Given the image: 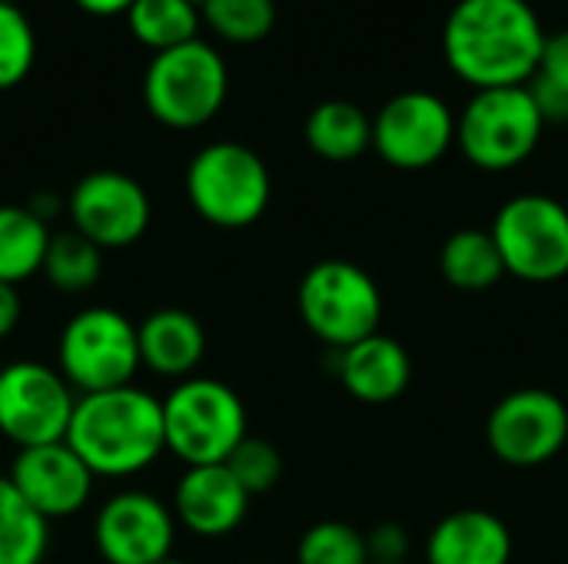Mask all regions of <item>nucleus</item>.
Masks as SVG:
<instances>
[{"label": "nucleus", "instance_id": "f257e3e1", "mask_svg": "<svg viewBox=\"0 0 568 564\" xmlns=\"http://www.w3.org/2000/svg\"><path fill=\"white\" fill-rule=\"evenodd\" d=\"M546 40L529 0H456L443 27L446 63L473 90L526 86L539 73Z\"/></svg>", "mask_w": 568, "mask_h": 564}, {"label": "nucleus", "instance_id": "f03ea898", "mask_svg": "<svg viewBox=\"0 0 568 564\" xmlns=\"http://www.w3.org/2000/svg\"><path fill=\"white\" fill-rule=\"evenodd\" d=\"M97 479H130L166 452L163 399L133 386L80 396L67 439Z\"/></svg>", "mask_w": 568, "mask_h": 564}, {"label": "nucleus", "instance_id": "7ed1b4c3", "mask_svg": "<svg viewBox=\"0 0 568 564\" xmlns=\"http://www.w3.org/2000/svg\"><path fill=\"white\" fill-rule=\"evenodd\" d=\"M230 70L206 40L153 53L143 73V106L166 130H200L226 103Z\"/></svg>", "mask_w": 568, "mask_h": 564}, {"label": "nucleus", "instance_id": "20e7f679", "mask_svg": "<svg viewBox=\"0 0 568 564\" xmlns=\"http://www.w3.org/2000/svg\"><path fill=\"white\" fill-rule=\"evenodd\" d=\"M166 452L186 469L223 465L246 432L243 399L220 379L190 376L176 382L163 399Z\"/></svg>", "mask_w": 568, "mask_h": 564}, {"label": "nucleus", "instance_id": "39448f33", "mask_svg": "<svg viewBox=\"0 0 568 564\" xmlns=\"http://www.w3.org/2000/svg\"><path fill=\"white\" fill-rule=\"evenodd\" d=\"M270 196V170L246 143H206L186 166V199L193 213L216 229H246L260 223Z\"/></svg>", "mask_w": 568, "mask_h": 564}, {"label": "nucleus", "instance_id": "423d86ee", "mask_svg": "<svg viewBox=\"0 0 568 564\" xmlns=\"http://www.w3.org/2000/svg\"><path fill=\"white\" fill-rule=\"evenodd\" d=\"M57 369L77 396L133 386L143 369L136 322L113 306L73 312L57 339Z\"/></svg>", "mask_w": 568, "mask_h": 564}, {"label": "nucleus", "instance_id": "0eeeda50", "mask_svg": "<svg viewBox=\"0 0 568 564\" xmlns=\"http://www.w3.org/2000/svg\"><path fill=\"white\" fill-rule=\"evenodd\" d=\"M303 326L329 349H349L379 332L383 293L376 279L349 259H323L306 269L296 289Z\"/></svg>", "mask_w": 568, "mask_h": 564}, {"label": "nucleus", "instance_id": "6e6552de", "mask_svg": "<svg viewBox=\"0 0 568 564\" xmlns=\"http://www.w3.org/2000/svg\"><path fill=\"white\" fill-rule=\"evenodd\" d=\"M542 130L546 120L529 86L476 90L456 120V143L473 166L486 173H506L536 153Z\"/></svg>", "mask_w": 568, "mask_h": 564}, {"label": "nucleus", "instance_id": "1a4fd4ad", "mask_svg": "<svg viewBox=\"0 0 568 564\" xmlns=\"http://www.w3.org/2000/svg\"><path fill=\"white\" fill-rule=\"evenodd\" d=\"M489 233L506 263V276L536 286L568 276L566 203L542 193H519L503 203Z\"/></svg>", "mask_w": 568, "mask_h": 564}, {"label": "nucleus", "instance_id": "9d476101", "mask_svg": "<svg viewBox=\"0 0 568 564\" xmlns=\"http://www.w3.org/2000/svg\"><path fill=\"white\" fill-rule=\"evenodd\" d=\"M77 392L57 366L20 359L0 369V435L17 449L63 442Z\"/></svg>", "mask_w": 568, "mask_h": 564}, {"label": "nucleus", "instance_id": "9b49d317", "mask_svg": "<svg viewBox=\"0 0 568 564\" xmlns=\"http://www.w3.org/2000/svg\"><path fill=\"white\" fill-rule=\"evenodd\" d=\"M70 229L103 253L140 243L150 229L153 206L140 180L120 170H93L80 176L67 196Z\"/></svg>", "mask_w": 568, "mask_h": 564}, {"label": "nucleus", "instance_id": "f8f14e48", "mask_svg": "<svg viewBox=\"0 0 568 564\" xmlns=\"http://www.w3.org/2000/svg\"><path fill=\"white\" fill-rule=\"evenodd\" d=\"M493 455L513 469H539L568 442V406L549 389H516L486 419Z\"/></svg>", "mask_w": 568, "mask_h": 564}, {"label": "nucleus", "instance_id": "ddd939ff", "mask_svg": "<svg viewBox=\"0 0 568 564\" xmlns=\"http://www.w3.org/2000/svg\"><path fill=\"white\" fill-rule=\"evenodd\" d=\"M456 143L449 103L429 90H406L373 116V150L396 170H429Z\"/></svg>", "mask_w": 568, "mask_h": 564}, {"label": "nucleus", "instance_id": "4468645a", "mask_svg": "<svg viewBox=\"0 0 568 564\" xmlns=\"http://www.w3.org/2000/svg\"><path fill=\"white\" fill-rule=\"evenodd\" d=\"M173 509L143 489L110 495L93 515V548L106 564H160L173 555Z\"/></svg>", "mask_w": 568, "mask_h": 564}, {"label": "nucleus", "instance_id": "2eb2a0df", "mask_svg": "<svg viewBox=\"0 0 568 564\" xmlns=\"http://www.w3.org/2000/svg\"><path fill=\"white\" fill-rule=\"evenodd\" d=\"M7 479L47 522H60L87 509L97 482V475L67 442L17 449Z\"/></svg>", "mask_w": 568, "mask_h": 564}, {"label": "nucleus", "instance_id": "dca6fc26", "mask_svg": "<svg viewBox=\"0 0 568 564\" xmlns=\"http://www.w3.org/2000/svg\"><path fill=\"white\" fill-rule=\"evenodd\" d=\"M173 515L196 539H226L233 535L246 512L250 492L236 482V475L223 465H196L176 479L173 489Z\"/></svg>", "mask_w": 568, "mask_h": 564}, {"label": "nucleus", "instance_id": "f3484780", "mask_svg": "<svg viewBox=\"0 0 568 564\" xmlns=\"http://www.w3.org/2000/svg\"><path fill=\"white\" fill-rule=\"evenodd\" d=\"M336 376L343 389L366 406L396 402L413 382V359L399 339L373 332L349 349H339Z\"/></svg>", "mask_w": 568, "mask_h": 564}, {"label": "nucleus", "instance_id": "a211bd4d", "mask_svg": "<svg viewBox=\"0 0 568 564\" xmlns=\"http://www.w3.org/2000/svg\"><path fill=\"white\" fill-rule=\"evenodd\" d=\"M513 535L486 509H459L439 519L426 539V564H509Z\"/></svg>", "mask_w": 568, "mask_h": 564}, {"label": "nucleus", "instance_id": "6ab92c4d", "mask_svg": "<svg viewBox=\"0 0 568 564\" xmlns=\"http://www.w3.org/2000/svg\"><path fill=\"white\" fill-rule=\"evenodd\" d=\"M136 339H140L143 369L176 382L190 379L206 356L203 322L176 306L156 309L143 322H136Z\"/></svg>", "mask_w": 568, "mask_h": 564}, {"label": "nucleus", "instance_id": "aec40b11", "mask_svg": "<svg viewBox=\"0 0 568 564\" xmlns=\"http://www.w3.org/2000/svg\"><path fill=\"white\" fill-rule=\"evenodd\" d=\"M303 136L320 160L349 163L373 150V120L349 100H323L306 116Z\"/></svg>", "mask_w": 568, "mask_h": 564}, {"label": "nucleus", "instance_id": "412c9836", "mask_svg": "<svg viewBox=\"0 0 568 564\" xmlns=\"http://www.w3.org/2000/svg\"><path fill=\"white\" fill-rule=\"evenodd\" d=\"M443 279L453 289L463 293H483L493 289L506 276V263L499 256V246L489 229H456L439 253Z\"/></svg>", "mask_w": 568, "mask_h": 564}, {"label": "nucleus", "instance_id": "4be33fe9", "mask_svg": "<svg viewBox=\"0 0 568 564\" xmlns=\"http://www.w3.org/2000/svg\"><path fill=\"white\" fill-rule=\"evenodd\" d=\"M53 233L50 223L33 216L27 206H0V283L20 286L43 269V256Z\"/></svg>", "mask_w": 568, "mask_h": 564}, {"label": "nucleus", "instance_id": "5701e85b", "mask_svg": "<svg viewBox=\"0 0 568 564\" xmlns=\"http://www.w3.org/2000/svg\"><path fill=\"white\" fill-rule=\"evenodd\" d=\"M130 33L150 53H163L196 40L203 13L193 0H133L126 10Z\"/></svg>", "mask_w": 568, "mask_h": 564}, {"label": "nucleus", "instance_id": "b1692460", "mask_svg": "<svg viewBox=\"0 0 568 564\" xmlns=\"http://www.w3.org/2000/svg\"><path fill=\"white\" fill-rule=\"evenodd\" d=\"M50 552V522L0 475V564H43Z\"/></svg>", "mask_w": 568, "mask_h": 564}, {"label": "nucleus", "instance_id": "393cba45", "mask_svg": "<svg viewBox=\"0 0 568 564\" xmlns=\"http://www.w3.org/2000/svg\"><path fill=\"white\" fill-rule=\"evenodd\" d=\"M40 276L57 293H67V296L87 293L103 276V249L93 246L87 236H80L73 229L53 233V239L47 246V256H43Z\"/></svg>", "mask_w": 568, "mask_h": 564}, {"label": "nucleus", "instance_id": "a878e982", "mask_svg": "<svg viewBox=\"0 0 568 564\" xmlns=\"http://www.w3.org/2000/svg\"><path fill=\"white\" fill-rule=\"evenodd\" d=\"M203 23L226 43H260L276 27V0H203Z\"/></svg>", "mask_w": 568, "mask_h": 564}, {"label": "nucleus", "instance_id": "bb28decb", "mask_svg": "<svg viewBox=\"0 0 568 564\" xmlns=\"http://www.w3.org/2000/svg\"><path fill=\"white\" fill-rule=\"evenodd\" d=\"M296 564H373L366 535L346 522H316L296 545Z\"/></svg>", "mask_w": 568, "mask_h": 564}, {"label": "nucleus", "instance_id": "cd10ccee", "mask_svg": "<svg viewBox=\"0 0 568 564\" xmlns=\"http://www.w3.org/2000/svg\"><path fill=\"white\" fill-rule=\"evenodd\" d=\"M37 60V33L20 3H0V90L27 80Z\"/></svg>", "mask_w": 568, "mask_h": 564}, {"label": "nucleus", "instance_id": "c85d7f7f", "mask_svg": "<svg viewBox=\"0 0 568 564\" xmlns=\"http://www.w3.org/2000/svg\"><path fill=\"white\" fill-rule=\"evenodd\" d=\"M226 469L236 475V482L253 495H266L276 489V482L283 479V455L273 442L266 439H253L246 435L236 452L226 459Z\"/></svg>", "mask_w": 568, "mask_h": 564}, {"label": "nucleus", "instance_id": "c756f323", "mask_svg": "<svg viewBox=\"0 0 568 564\" xmlns=\"http://www.w3.org/2000/svg\"><path fill=\"white\" fill-rule=\"evenodd\" d=\"M366 548L373 564H399L409 555V535L396 522H383L373 532H366Z\"/></svg>", "mask_w": 568, "mask_h": 564}, {"label": "nucleus", "instance_id": "7c9ffc66", "mask_svg": "<svg viewBox=\"0 0 568 564\" xmlns=\"http://www.w3.org/2000/svg\"><path fill=\"white\" fill-rule=\"evenodd\" d=\"M526 86H529L546 123H568V93L562 86L549 83L546 76H532Z\"/></svg>", "mask_w": 568, "mask_h": 564}, {"label": "nucleus", "instance_id": "2f4dec72", "mask_svg": "<svg viewBox=\"0 0 568 564\" xmlns=\"http://www.w3.org/2000/svg\"><path fill=\"white\" fill-rule=\"evenodd\" d=\"M536 76H546L549 83L562 86L568 93V30L549 33L546 50H542V63H539V73Z\"/></svg>", "mask_w": 568, "mask_h": 564}, {"label": "nucleus", "instance_id": "473e14b6", "mask_svg": "<svg viewBox=\"0 0 568 564\" xmlns=\"http://www.w3.org/2000/svg\"><path fill=\"white\" fill-rule=\"evenodd\" d=\"M20 319H23V299H20L17 286L0 283V342L17 332Z\"/></svg>", "mask_w": 568, "mask_h": 564}, {"label": "nucleus", "instance_id": "72a5a7b5", "mask_svg": "<svg viewBox=\"0 0 568 564\" xmlns=\"http://www.w3.org/2000/svg\"><path fill=\"white\" fill-rule=\"evenodd\" d=\"M80 10L93 13V17H113V13H126L133 7V0H73Z\"/></svg>", "mask_w": 568, "mask_h": 564}, {"label": "nucleus", "instance_id": "f704fd0d", "mask_svg": "<svg viewBox=\"0 0 568 564\" xmlns=\"http://www.w3.org/2000/svg\"><path fill=\"white\" fill-rule=\"evenodd\" d=\"M160 564H186V562H183V558H173V555H170L166 562H160Z\"/></svg>", "mask_w": 568, "mask_h": 564}, {"label": "nucleus", "instance_id": "c9c22d12", "mask_svg": "<svg viewBox=\"0 0 568 564\" xmlns=\"http://www.w3.org/2000/svg\"><path fill=\"white\" fill-rule=\"evenodd\" d=\"M0 3H17V0H0Z\"/></svg>", "mask_w": 568, "mask_h": 564}, {"label": "nucleus", "instance_id": "e433bc0d", "mask_svg": "<svg viewBox=\"0 0 568 564\" xmlns=\"http://www.w3.org/2000/svg\"><path fill=\"white\" fill-rule=\"evenodd\" d=\"M193 3H203V0H193Z\"/></svg>", "mask_w": 568, "mask_h": 564}, {"label": "nucleus", "instance_id": "4c0bfd02", "mask_svg": "<svg viewBox=\"0 0 568 564\" xmlns=\"http://www.w3.org/2000/svg\"><path fill=\"white\" fill-rule=\"evenodd\" d=\"M253 564H263V562H253Z\"/></svg>", "mask_w": 568, "mask_h": 564}, {"label": "nucleus", "instance_id": "58836bf2", "mask_svg": "<svg viewBox=\"0 0 568 564\" xmlns=\"http://www.w3.org/2000/svg\"><path fill=\"white\" fill-rule=\"evenodd\" d=\"M0 369H3V362H0Z\"/></svg>", "mask_w": 568, "mask_h": 564}, {"label": "nucleus", "instance_id": "ea45409f", "mask_svg": "<svg viewBox=\"0 0 568 564\" xmlns=\"http://www.w3.org/2000/svg\"><path fill=\"white\" fill-rule=\"evenodd\" d=\"M399 564H409V562H399Z\"/></svg>", "mask_w": 568, "mask_h": 564}]
</instances>
